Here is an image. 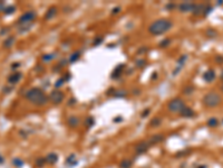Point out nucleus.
<instances>
[{"instance_id": "obj_44", "label": "nucleus", "mask_w": 223, "mask_h": 168, "mask_svg": "<svg viewBox=\"0 0 223 168\" xmlns=\"http://www.w3.org/2000/svg\"><path fill=\"white\" fill-rule=\"evenodd\" d=\"M218 5H220V6L223 5V1H222V0H220V1H218Z\"/></svg>"}, {"instance_id": "obj_25", "label": "nucleus", "mask_w": 223, "mask_h": 168, "mask_svg": "<svg viewBox=\"0 0 223 168\" xmlns=\"http://www.w3.org/2000/svg\"><path fill=\"white\" fill-rule=\"evenodd\" d=\"M218 124H219V120L216 119V118H211V119L208 121V125L209 127H211V128H215Z\"/></svg>"}, {"instance_id": "obj_3", "label": "nucleus", "mask_w": 223, "mask_h": 168, "mask_svg": "<svg viewBox=\"0 0 223 168\" xmlns=\"http://www.w3.org/2000/svg\"><path fill=\"white\" fill-rule=\"evenodd\" d=\"M203 104L208 108H214L221 102V96L215 92H209L203 96Z\"/></svg>"}, {"instance_id": "obj_9", "label": "nucleus", "mask_w": 223, "mask_h": 168, "mask_svg": "<svg viewBox=\"0 0 223 168\" xmlns=\"http://www.w3.org/2000/svg\"><path fill=\"white\" fill-rule=\"evenodd\" d=\"M79 123H80V119L78 117L70 116V117H68V119H67V124H68L70 128L78 127V125H79Z\"/></svg>"}, {"instance_id": "obj_46", "label": "nucleus", "mask_w": 223, "mask_h": 168, "mask_svg": "<svg viewBox=\"0 0 223 168\" xmlns=\"http://www.w3.org/2000/svg\"><path fill=\"white\" fill-rule=\"evenodd\" d=\"M221 77H222V78H223V73H222V75H221Z\"/></svg>"}, {"instance_id": "obj_17", "label": "nucleus", "mask_w": 223, "mask_h": 168, "mask_svg": "<svg viewBox=\"0 0 223 168\" xmlns=\"http://www.w3.org/2000/svg\"><path fill=\"white\" fill-rule=\"evenodd\" d=\"M180 114H181V117H183V118H192V117L195 116L194 111L192 110L191 108H188V106H185V108L180 112Z\"/></svg>"}, {"instance_id": "obj_14", "label": "nucleus", "mask_w": 223, "mask_h": 168, "mask_svg": "<svg viewBox=\"0 0 223 168\" xmlns=\"http://www.w3.org/2000/svg\"><path fill=\"white\" fill-rule=\"evenodd\" d=\"M46 164H50V165H54L56 164V162L58 161V155L55 152H50L48 153V155L46 156Z\"/></svg>"}, {"instance_id": "obj_23", "label": "nucleus", "mask_w": 223, "mask_h": 168, "mask_svg": "<svg viewBox=\"0 0 223 168\" xmlns=\"http://www.w3.org/2000/svg\"><path fill=\"white\" fill-rule=\"evenodd\" d=\"M79 57H80V53L79 52H75V53H73V54L69 56V62H70V63H74V62L79 60Z\"/></svg>"}, {"instance_id": "obj_15", "label": "nucleus", "mask_w": 223, "mask_h": 168, "mask_svg": "<svg viewBox=\"0 0 223 168\" xmlns=\"http://www.w3.org/2000/svg\"><path fill=\"white\" fill-rule=\"evenodd\" d=\"M163 139H164L163 134H153L147 141L149 142V145L151 146H153V145H156V144H159V142L163 141Z\"/></svg>"}, {"instance_id": "obj_31", "label": "nucleus", "mask_w": 223, "mask_h": 168, "mask_svg": "<svg viewBox=\"0 0 223 168\" xmlns=\"http://www.w3.org/2000/svg\"><path fill=\"white\" fill-rule=\"evenodd\" d=\"M212 6L211 5H205V7H204V11H203V15L204 16H208L209 13L211 12V11H212Z\"/></svg>"}, {"instance_id": "obj_5", "label": "nucleus", "mask_w": 223, "mask_h": 168, "mask_svg": "<svg viewBox=\"0 0 223 168\" xmlns=\"http://www.w3.org/2000/svg\"><path fill=\"white\" fill-rule=\"evenodd\" d=\"M64 99H65V95L60 90H54L49 94V101L52 103H54V104H60L64 101Z\"/></svg>"}, {"instance_id": "obj_22", "label": "nucleus", "mask_w": 223, "mask_h": 168, "mask_svg": "<svg viewBox=\"0 0 223 168\" xmlns=\"http://www.w3.org/2000/svg\"><path fill=\"white\" fill-rule=\"evenodd\" d=\"M162 123V119L159 117L156 118H153V120H152L151 122H149V127L151 128H154V127H159V125Z\"/></svg>"}, {"instance_id": "obj_29", "label": "nucleus", "mask_w": 223, "mask_h": 168, "mask_svg": "<svg viewBox=\"0 0 223 168\" xmlns=\"http://www.w3.org/2000/svg\"><path fill=\"white\" fill-rule=\"evenodd\" d=\"M207 35L209 36V37H211V38H214V37H216L218 33H216V30L212 29V28H210L209 30H207Z\"/></svg>"}, {"instance_id": "obj_6", "label": "nucleus", "mask_w": 223, "mask_h": 168, "mask_svg": "<svg viewBox=\"0 0 223 168\" xmlns=\"http://www.w3.org/2000/svg\"><path fill=\"white\" fill-rule=\"evenodd\" d=\"M36 12L33 10H29L27 12L22 13V15L19 17L18 19V22L19 24H22V25H26V24H30L31 21H33L36 19Z\"/></svg>"}, {"instance_id": "obj_19", "label": "nucleus", "mask_w": 223, "mask_h": 168, "mask_svg": "<svg viewBox=\"0 0 223 168\" xmlns=\"http://www.w3.org/2000/svg\"><path fill=\"white\" fill-rule=\"evenodd\" d=\"M112 91V95L115 97H125L127 95V92L125 90H111Z\"/></svg>"}, {"instance_id": "obj_27", "label": "nucleus", "mask_w": 223, "mask_h": 168, "mask_svg": "<svg viewBox=\"0 0 223 168\" xmlns=\"http://www.w3.org/2000/svg\"><path fill=\"white\" fill-rule=\"evenodd\" d=\"M193 91H194V86H192V85H187V86H185L184 89H183V94H186V95H188V94H192L193 93Z\"/></svg>"}, {"instance_id": "obj_4", "label": "nucleus", "mask_w": 223, "mask_h": 168, "mask_svg": "<svg viewBox=\"0 0 223 168\" xmlns=\"http://www.w3.org/2000/svg\"><path fill=\"white\" fill-rule=\"evenodd\" d=\"M185 102L180 97H175V99H172L170 102L167 103V110L171 113H180L183 109L185 108Z\"/></svg>"}, {"instance_id": "obj_1", "label": "nucleus", "mask_w": 223, "mask_h": 168, "mask_svg": "<svg viewBox=\"0 0 223 168\" xmlns=\"http://www.w3.org/2000/svg\"><path fill=\"white\" fill-rule=\"evenodd\" d=\"M25 96H26V99L29 102H31L32 104H35L37 106H43L45 104H47L48 101H49V96H47V94L39 88L29 89L26 92Z\"/></svg>"}, {"instance_id": "obj_12", "label": "nucleus", "mask_w": 223, "mask_h": 168, "mask_svg": "<svg viewBox=\"0 0 223 168\" xmlns=\"http://www.w3.org/2000/svg\"><path fill=\"white\" fill-rule=\"evenodd\" d=\"M124 67H125V65H124V64H121V65L116 66V67H115V69L113 71V73L111 74V77H112V78H118V77L121 76V75H122Z\"/></svg>"}, {"instance_id": "obj_2", "label": "nucleus", "mask_w": 223, "mask_h": 168, "mask_svg": "<svg viewBox=\"0 0 223 168\" xmlns=\"http://www.w3.org/2000/svg\"><path fill=\"white\" fill-rule=\"evenodd\" d=\"M173 26V22H172L170 19L167 18H161V19H157V20L153 21L151 25L148 26V33L152 34L154 36H157V35H162L166 32L172 28Z\"/></svg>"}, {"instance_id": "obj_39", "label": "nucleus", "mask_w": 223, "mask_h": 168, "mask_svg": "<svg viewBox=\"0 0 223 168\" xmlns=\"http://www.w3.org/2000/svg\"><path fill=\"white\" fill-rule=\"evenodd\" d=\"M165 7H166V9L170 10V9H174V8H175V5L174 4H168V5H166Z\"/></svg>"}, {"instance_id": "obj_8", "label": "nucleus", "mask_w": 223, "mask_h": 168, "mask_svg": "<svg viewBox=\"0 0 223 168\" xmlns=\"http://www.w3.org/2000/svg\"><path fill=\"white\" fill-rule=\"evenodd\" d=\"M194 7V2L192 1H184V2H181L179 5V10L181 12H190L192 11Z\"/></svg>"}, {"instance_id": "obj_33", "label": "nucleus", "mask_w": 223, "mask_h": 168, "mask_svg": "<svg viewBox=\"0 0 223 168\" xmlns=\"http://www.w3.org/2000/svg\"><path fill=\"white\" fill-rule=\"evenodd\" d=\"M45 164H46V159L45 158H38L36 160V166L37 167H43Z\"/></svg>"}, {"instance_id": "obj_45", "label": "nucleus", "mask_w": 223, "mask_h": 168, "mask_svg": "<svg viewBox=\"0 0 223 168\" xmlns=\"http://www.w3.org/2000/svg\"><path fill=\"white\" fill-rule=\"evenodd\" d=\"M199 168H207V166H200Z\"/></svg>"}, {"instance_id": "obj_16", "label": "nucleus", "mask_w": 223, "mask_h": 168, "mask_svg": "<svg viewBox=\"0 0 223 168\" xmlns=\"http://www.w3.org/2000/svg\"><path fill=\"white\" fill-rule=\"evenodd\" d=\"M204 7H205V5L194 4V7H193V9H192V13L195 16L201 15V13H203V11H204Z\"/></svg>"}, {"instance_id": "obj_42", "label": "nucleus", "mask_w": 223, "mask_h": 168, "mask_svg": "<svg viewBox=\"0 0 223 168\" xmlns=\"http://www.w3.org/2000/svg\"><path fill=\"white\" fill-rule=\"evenodd\" d=\"M4 162H5V158H4V157H2L1 155H0V165H2Z\"/></svg>"}, {"instance_id": "obj_11", "label": "nucleus", "mask_w": 223, "mask_h": 168, "mask_svg": "<svg viewBox=\"0 0 223 168\" xmlns=\"http://www.w3.org/2000/svg\"><path fill=\"white\" fill-rule=\"evenodd\" d=\"M57 11H58L57 7H55V6H53V7H50L49 9L47 10L46 15H45V19H46V20H49V19H53L54 17H55L56 15H57Z\"/></svg>"}, {"instance_id": "obj_18", "label": "nucleus", "mask_w": 223, "mask_h": 168, "mask_svg": "<svg viewBox=\"0 0 223 168\" xmlns=\"http://www.w3.org/2000/svg\"><path fill=\"white\" fill-rule=\"evenodd\" d=\"M203 78H204L205 82H212V81L215 78V73H214L213 69H209L203 74Z\"/></svg>"}, {"instance_id": "obj_41", "label": "nucleus", "mask_w": 223, "mask_h": 168, "mask_svg": "<svg viewBox=\"0 0 223 168\" xmlns=\"http://www.w3.org/2000/svg\"><path fill=\"white\" fill-rule=\"evenodd\" d=\"M5 10V6H4V2L0 1V11H4Z\"/></svg>"}, {"instance_id": "obj_32", "label": "nucleus", "mask_w": 223, "mask_h": 168, "mask_svg": "<svg viewBox=\"0 0 223 168\" xmlns=\"http://www.w3.org/2000/svg\"><path fill=\"white\" fill-rule=\"evenodd\" d=\"M170 44H171V39L165 38V39H163V40L160 43V47H167Z\"/></svg>"}, {"instance_id": "obj_28", "label": "nucleus", "mask_w": 223, "mask_h": 168, "mask_svg": "<svg viewBox=\"0 0 223 168\" xmlns=\"http://www.w3.org/2000/svg\"><path fill=\"white\" fill-rule=\"evenodd\" d=\"M16 10V7H13V6H8V7H5V13L6 15H10V13L15 12Z\"/></svg>"}, {"instance_id": "obj_30", "label": "nucleus", "mask_w": 223, "mask_h": 168, "mask_svg": "<svg viewBox=\"0 0 223 168\" xmlns=\"http://www.w3.org/2000/svg\"><path fill=\"white\" fill-rule=\"evenodd\" d=\"M95 124V120H94V118L93 117H88L86 119V125L88 128H90V127H93V125Z\"/></svg>"}, {"instance_id": "obj_21", "label": "nucleus", "mask_w": 223, "mask_h": 168, "mask_svg": "<svg viewBox=\"0 0 223 168\" xmlns=\"http://www.w3.org/2000/svg\"><path fill=\"white\" fill-rule=\"evenodd\" d=\"M133 166V161L129 160V159H124V160L121 161L119 167L121 168H131Z\"/></svg>"}, {"instance_id": "obj_43", "label": "nucleus", "mask_w": 223, "mask_h": 168, "mask_svg": "<svg viewBox=\"0 0 223 168\" xmlns=\"http://www.w3.org/2000/svg\"><path fill=\"white\" fill-rule=\"evenodd\" d=\"M216 61H220V62H223V57H221V56H219V57H216Z\"/></svg>"}, {"instance_id": "obj_36", "label": "nucleus", "mask_w": 223, "mask_h": 168, "mask_svg": "<svg viewBox=\"0 0 223 168\" xmlns=\"http://www.w3.org/2000/svg\"><path fill=\"white\" fill-rule=\"evenodd\" d=\"M188 152H191V150H190V149H187V150H184V151H180V152H177V153H176V157H181V156H186V155H188Z\"/></svg>"}, {"instance_id": "obj_35", "label": "nucleus", "mask_w": 223, "mask_h": 168, "mask_svg": "<svg viewBox=\"0 0 223 168\" xmlns=\"http://www.w3.org/2000/svg\"><path fill=\"white\" fill-rule=\"evenodd\" d=\"M65 81H66V80H65V77H64V76H63V77H60L59 80H57V82L55 83V86H56V88H60V86L65 83Z\"/></svg>"}, {"instance_id": "obj_20", "label": "nucleus", "mask_w": 223, "mask_h": 168, "mask_svg": "<svg viewBox=\"0 0 223 168\" xmlns=\"http://www.w3.org/2000/svg\"><path fill=\"white\" fill-rule=\"evenodd\" d=\"M13 43H15V37H12V36H10V37L6 38L5 41H4V46L6 47V48H10L11 46H13Z\"/></svg>"}, {"instance_id": "obj_47", "label": "nucleus", "mask_w": 223, "mask_h": 168, "mask_svg": "<svg viewBox=\"0 0 223 168\" xmlns=\"http://www.w3.org/2000/svg\"><path fill=\"white\" fill-rule=\"evenodd\" d=\"M221 90H222V91H223V85H222V88H221Z\"/></svg>"}, {"instance_id": "obj_40", "label": "nucleus", "mask_w": 223, "mask_h": 168, "mask_svg": "<svg viewBox=\"0 0 223 168\" xmlns=\"http://www.w3.org/2000/svg\"><path fill=\"white\" fill-rule=\"evenodd\" d=\"M100 41H103V38H101V37H99V38L96 39V40L94 41V45H98V44L100 43Z\"/></svg>"}, {"instance_id": "obj_26", "label": "nucleus", "mask_w": 223, "mask_h": 168, "mask_svg": "<svg viewBox=\"0 0 223 168\" xmlns=\"http://www.w3.org/2000/svg\"><path fill=\"white\" fill-rule=\"evenodd\" d=\"M55 57H56L55 54H45V55L41 56V60H43L44 62H50V61H53Z\"/></svg>"}, {"instance_id": "obj_13", "label": "nucleus", "mask_w": 223, "mask_h": 168, "mask_svg": "<svg viewBox=\"0 0 223 168\" xmlns=\"http://www.w3.org/2000/svg\"><path fill=\"white\" fill-rule=\"evenodd\" d=\"M78 164V160L76 158V155L75 153H70V155L66 158V165L69 167H74L76 165Z\"/></svg>"}, {"instance_id": "obj_7", "label": "nucleus", "mask_w": 223, "mask_h": 168, "mask_svg": "<svg viewBox=\"0 0 223 168\" xmlns=\"http://www.w3.org/2000/svg\"><path fill=\"white\" fill-rule=\"evenodd\" d=\"M151 147V145H149V142L146 140V141H142L140 142V144L136 145V147H135V151H136L137 155H141V153H144L146 152V151L148 150V148Z\"/></svg>"}, {"instance_id": "obj_34", "label": "nucleus", "mask_w": 223, "mask_h": 168, "mask_svg": "<svg viewBox=\"0 0 223 168\" xmlns=\"http://www.w3.org/2000/svg\"><path fill=\"white\" fill-rule=\"evenodd\" d=\"M135 64H136L137 67H143V66H145L146 61L144 60V58H141V60H137L136 62H135Z\"/></svg>"}, {"instance_id": "obj_24", "label": "nucleus", "mask_w": 223, "mask_h": 168, "mask_svg": "<svg viewBox=\"0 0 223 168\" xmlns=\"http://www.w3.org/2000/svg\"><path fill=\"white\" fill-rule=\"evenodd\" d=\"M11 162H12L13 166H16L18 168H20V167L24 166V160H21L20 158H13L12 160H11Z\"/></svg>"}, {"instance_id": "obj_10", "label": "nucleus", "mask_w": 223, "mask_h": 168, "mask_svg": "<svg viewBox=\"0 0 223 168\" xmlns=\"http://www.w3.org/2000/svg\"><path fill=\"white\" fill-rule=\"evenodd\" d=\"M21 77H22V74H21V73L15 72V73H12V74H11L9 77H8V82H9L10 84H16V83H18L19 81H20Z\"/></svg>"}, {"instance_id": "obj_38", "label": "nucleus", "mask_w": 223, "mask_h": 168, "mask_svg": "<svg viewBox=\"0 0 223 168\" xmlns=\"http://www.w3.org/2000/svg\"><path fill=\"white\" fill-rule=\"evenodd\" d=\"M149 112H151V111H149V109H145V110H144V112L142 113V118H145L146 116H148Z\"/></svg>"}, {"instance_id": "obj_37", "label": "nucleus", "mask_w": 223, "mask_h": 168, "mask_svg": "<svg viewBox=\"0 0 223 168\" xmlns=\"http://www.w3.org/2000/svg\"><path fill=\"white\" fill-rule=\"evenodd\" d=\"M118 12H121V7H115L114 9L112 10L113 15H116V13H118Z\"/></svg>"}]
</instances>
